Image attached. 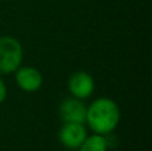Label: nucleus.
<instances>
[{"instance_id":"f257e3e1","label":"nucleus","mask_w":152,"mask_h":151,"mask_svg":"<svg viewBox=\"0 0 152 151\" xmlns=\"http://www.w3.org/2000/svg\"><path fill=\"white\" fill-rule=\"evenodd\" d=\"M120 123V108L118 103L110 98H97L87 107L86 125L94 134L107 135Z\"/></svg>"},{"instance_id":"f03ea898","label":"nucleus","mask_w":152,"mask_h":151,"mask_svg":"<svg viewBox=\"0 0 152 151\" xmlns=\"http://www.w3.org/2000/svg\"><path fill=\"white\" fill-rule=\"evenodd\" d=\"M23 63V45L13 36H0V75L13 74Z\"/></svg>"},{"instance_id":"7ed1b4c3","label":"nucleus","mask_w":152,"mask_h":151,"mask_svg":"<svg viewBox=\"0 0 152 151\" xmlns=\"http://www.w3.org/2000/svg\"><path fill=\"white\" fill-rule=\"evenodd\" d=\"M59 115L64 123H81L86 125L87 106L81 99L66 98L59 106Z\"/></svg>"},{"instance_id":"20e7f679","label":"nucleus","mask_w":152,"mask_h":151,"mask_svg":"<svg viewBox=\"0 0 152 151\" xmlns=\"http://www.w3.org/2000/svg\"><path fill=\"white\" fill-rule=\"evenodd\" d=\"M68 91L71 96L77 99L89 98L95 91V80L88 72L86 71H76L69 76L68 79Z\"/></svg>"},{"instance_id":"39448f33","label":"nucleus","mask_w":152,"mask_h":151,"mask_svg":"<svg viewBox=\"0 0 152 151\" xmlns=\"http://www.w3.org/2000/svg\"><path fill=\"white\" fill-rule=\"evenodd\" d=\"M18 87L24 92H36L43 86V75L37 68L31 66H20L15 71Z\"/></svg>"},{"instance_id":"423d86ee","label":"nucleus","mask_w":152,"mask_h":151,"mask_svg":"<svg viewBox=\"0 0 152 151\" xmlns=\"http://www.w3.org/2000/svg\"><path fill=\"white\" fill-rule=\"evenodd\" d=\"M86 125L81 123H64L59 131V141L66 149L76 150L87 138Z\"/></svg>"},{"instance_id":"0eeeda50","label":"nucleus","mask_w":152,"mask_h":151,"mask_svg":"<svg viewBox=\"0 0 152 151\" xmlns=\"http://www.w3.org/2000/svg\"><path fill=\"white\" fill-rule=\"evenodd\" d=\"M80 151H107L108 144L107 139L104 135L100 134H92V135H87L84 142L79 147Z\"/></svg>"},{"instance_id":"6e6552de","label":"nucleus","mask_w":152,"mask_h":151,"mask_svg":"<svg viewBox=\"0 0 152 151\" xmlns=\"http://www.w3.org/2000/svg\"><path fill=\"white\" fill-rule=\"evenodd\" d=\"M5 98H7V87H5L4 80L0 78V103H3Z\"/></svg>"}]
</instances>
